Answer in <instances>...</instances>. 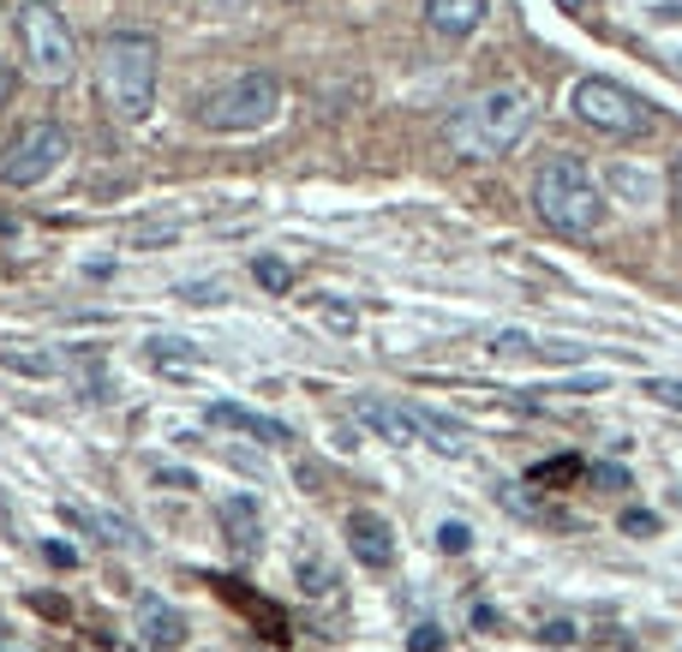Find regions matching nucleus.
Returning a JSON list of instances; mask_svg holds the SVG:
<instances>
[{
	"mask_svg": "<svg viewBox=\"0 0 682 652\" xmlns=\"http://www.w3.org/2000/svg\"><path fill=\"white\" fill-rule=\"evenodd\" d=\"M527 126H533V91H521V84H497V91H479L450 121V144L462 156L485 162V156L515 151V144L527 138Z\"/></svg>",
	"mask_w": 682,
	"mask_h": 652,
	"instance_id": "7ed1b4c3",
	"label": "nucleus"
},
{
	"mask_svg": "<svg viewBox=\"0 0 682 652\" xmlns=\"http://www.w3.org/2000/svg\"><path fill=\"white\" fill-rule=\"evenodd\" d=\"M437 545H443V551H450V557H462L467 545H473V532H467L462 521H443V527H437Z\"/></svg>",
	"mask_w": 682,
	"mask_h": 652,
	"instance_id": "412c9836",
	"label": "nucleus"
},
{
	"mask_svg": "<svg viewBox=\"0 0 682 652\" xmlns=\"http://www.w3.org/2000/svg\"><path fill=\"white\" fill-rule=\"evenodd\" d=\"M353 413H360V425H365V432H378L383 443H420L413 407H402V402H383V395H360V402H353Z\"/></svg>",
	"mask_w": 682,
	"mask_h": 652,
	"instance_id": "1a4fd4ad",
	"label": "nucleus"
},
{
	"mask_svg": "<svg viewBox=\"0 0 682 652\" xmlns=\"http://www.w3.org/2000/svg\"><path fill=\"white\" fill-rule=\"evenodd\" d=\"M407 407H413L420 437H432V449H443V455H462L467 449V425L462 420H450V413H437V407H420V402H407Z\"/></svg>",
	"mask_w": 682,
	"mask_h": 652,
	"instance_id": "4468645a",
	"label": "nucleus"
},
{
	"mask_svg": "<svg viewBox=\"0 0 682 652\" xmlns=\"http://www.w3.org/2000/svg\"><path fill=\"white\" fill-rule=\"evenodd\" d=\"M138 629L156 652H174L186 641V611H174V604H162V599H138Z\"/></svg>",
	"mask_w": 682,
	"mask_h": 652,
	"instance_id": "9b49d317",
	"label": "nucleus"
},
{
	"mask_svg": "<svg viewBox=\"0 0 682 652\" xmlns=\"http://www.w3.org/2000/svg\"><path fill=\"white\" fill-rule=\"evenodd\" d=\"M251 276H258V288H270V293H288L293 288V270L281 258H251Z\"/></svg>",
	"mask_w": 682,
	"mask_h": 652,
	"instance_id": "a211bd4d",
	"label": "nucleus"
},
{
	"mask_svg": "<svg viewBox=\"0 0 682 652\" xmlns=\"http://www.w3.org/2000/svg\"><path fill=\"white\" fill-rule=\"evenodd\" d=\"M221 532H228V545H240V557H258L264 551L258 503H251V497H228V503H221Z\"/></svg>",
	"mask_w": 682,
	"mask_h": 652,
	"instance_id": "ddd939ff",
	"label": "nucleus"
},
{
	"mask_svg": "<svg viewBox=\"0 0 682 652\" xmlns=\"http://www.w3.org/2000/svg\"><path fill=\"white\" fill-rule=\"evenodd\" d=\"M569 108H575V121L604 132V138H634V132L652 126V108L617 79H581L569 91Z\"/></svg>",
	"mask_w": 682,
	"mask_h": 652,
	"instance_id": "423d86ee",
	"label": "nucleus"
},
{
	"mask_svg": "<svg viewBox=\"0 0 682 652\" xmlns=\"http://www.w3.org/2000/svg\"><path fill=\"white\" fill-rule=\"evenodd\" d=\"M611 180H617V192H622V198H634V210H641V204H647V192H652V180H647L641 168H617Z\"/></svg>",
	"mask_w": 682,
	"mask_h": 652,
	"instance_id": "6ab92c4d",
	"label": "nucleus"
},
{
	"mask_svg": "<svg viewBox=\"0 0 682 652\" xmlns=\"http://www.w3.org/2000/svg\"><path fill=\"white\" fill-rule=\"evenodd\" d=\"M622 532H634V539H652V532H659V515H652V509H629V515H622Z\"/></svg>",
	"mask_w": 682,
	"mask_h": 652,
	"instance_id": "b1692460",
	"label": "nucleus"
},
{
	"mask_svg": "<svg viewBox=\"0 0 682 652\" xmlns=\"http://www.w3.org/2000/svg\"><path fill=\"white\" fill-rule=\"evenodd\" d=\"M407 646L413 652H443V629H437V622H420V629L407 634Z\"/></svg>",
	"mask_w": 682,
	"mask_h": 652,
	"instance_id": "393cba45",
	"label": "nucleus"
},
{
	"mask_svg": "<svg viewBox=\"0 0 682 652\" xmlns=\"http://www.w3.org/2000/svg\"><path fill=\"white\" fill-rule=\"evenodd\" d=\"M533 204H539L545 228L569 234V240L599 234L604 216H611V198H604V186L592 180V168L581 156H551L545 162L539 180H533Z\"/></svg>",
	"mask_w": 682,
	"mask_h": 652,
	"instance_id": "f03ea898",
	"label": "nucleus"
},
{
	"mask_svg": "<svg viewBox=\"0 0 682 652\" xmlns=\"http://www.w3.org/2000/svg\"><path fill=\"white\" fill-rule=\"evenodd\" d=\"M323 323H335V330H353V311H348V306H323Z\"/></svg>",
	"mask_w": 682,
	"mask_h": 652,
	"instance_id": "cd10ccee",
	"label": "nucleus"
},
{
	"mask_svg": "<svg viewBox=\"0 0 682 652\" xmlns=\"http://www.w3.org/2000/svg\"><path fill=\"white\" fill-rule=\"evenodd\" d=\"M587 479H592V485H604V491H629V473L611 467V462H592V467H587Z\"/></svg>",
	"mask_w": 682,
	"mask_h": 652,
	"instance_id": "aec40b11",
	"label": "nucleus"
},
{
	"mask_svg": "<svg viewBox=\"0 0 682 652\" xmlns=\"http://www.w3.org/2000/svg\"><path fill=\"white\" fill-rule=\"evenodd\" d=\"M664 180H671V210L682 216V156L671 162V174H664Z\"/></svg>",
	"mask_w": 682,
	"mask_h": 652,
	"instance_id": "bb28decb",
	"label": "nucleus"
},
{
	"mask_svg": "<svg viewBox=\"0 0 682 652\" xmlns=\"http://www.w3.org/2000/svg\"><path fill=\"white\" fill-rule=\"evenodd\" d=\"M156 72H162V54H156V37L151 31H114L102 37L96 49V91H102V108L114 121H144L156 108Z\"/></svg>",
	"mask_w": 682,
	"mask_h": 652,
	"instance_id": "f257e3e1",
	"label": "nucleus"
},
{
	"mask_svg": "<svg viewBox=\"0 0 682 652\" xmlns=\"http://www.w3.org/2000/svg\"><path fill=\"white\" fill-rule=\"evenodd\" d=\"M180 234H186V216H151L132 228V246H168V240H180Z\"/></svg>",
	"mask_w": 682,
	"mask_h": 652,
	"instance_id": "f3484780",
	"label": "nucleus"
},
{
	"mask_svg": "<svg viewBox=\"0 0 682 652\" xmlns=\"http://www.w3.org/2000/svg\"><path fill=\"white\" fill-rule=\"evenodd\" d=\"M527 348H533V342H527L521 330H503L497 342H492V353H503V360H515V353H527Z\"/></svg>",
	"mask_w": 682,
	"mask_h": 652,
	"instance_id": "a878e982",
	"label": "nucleus"
},
{
	"mask_svg": "<svg viewBox=\"0 0 682 652\" xmlns=\"http://www.w3.org/2000/svg\"><path fill=\"white\" fill-rule=\"evenodd\" d=\"M641 390L652 395V402H664V407H682V383L676 377H647Z\"/></svg>",
	"mask_w": 682,
	"mask_h": 652,
	"instance_id": "5701e85b",
	"label": "nucleus"
},
{
	"mask_svg": "<svg viewBox=\"0 0 682 652\" xmlns=\"http://www.w3.org/2000/svg\"><path fill=\"white\" fill-rule=\"evenodd\" d=\"M72 151V138L54 121H37V126H24L19 138L0 151V186H12V192H31L42 180H54L61 174V162Z\"/></svg>",
	"mask_w": 682,
	"mask_h": 652,
	"instance_id": "0eeeda50",
	"label": "nucleus"
},
{
	"mask_svg": "<svg viewBox=\"0 0 682 652\" xmlns=\"http://www.w3.org/2000/svg\"><path fill=\"white\" fill-rule=\"evenodd\" d=\"M210 425H228V432H240L251 443H288V425L281 420H264V413L234 407V402H210Z\"/></svg>",
	"mask_w": 682,
	"mask_h": 652,
	"instance_id": "f8f14e48",
	"label": "nucleus"
},
{
	"mask_svg": "<svg viewBox=\"0 0 682 652\" xmlns=\"http://www.w3.org/2000/svg\"><path fill=\"white\" fill-rule=\"evenodd\" d=\"M0 365H7V372H19V377H54V372H61V360H54V353H31V348H19V342L0 348Z\"/></svg>",
	"mask_w": 682,
	"mask_h": 652,
	"instance_id": "dca6fc26",
	"label": "nucleus"
},
{
	"mask_svg": "<svg viewBox=\"0 0 682 652\" xmlns=\"http://www.w3.org/2000/svg\"><path fill=\"white\" fill-rule=\"evenodd\" d=\"M12 91H19V79H12V66H0V108L12 102Z\"/></svg>",
	"mask_w": 682,
	"mask_h": 652,
	"instance_id": "c85d7f7f",
	"label": "nucleus"
},
{
	"mask_svg": "<svg viewBox=\"0 0 682 652\" xmlns=\"http://www.w3.org/2000/svg\"><path fill=\"white\" fill-rule=\"evenodd\" d=\"M293 581H300V592H311V599L335 592V569H330V557H323L318 545H300V551H293Z\"/></svg>",
	"mask_w": 682,
	"mask_h": 652,
	"instance_id": "2eb2a0df",
	"label": "nucleus"
},
{
	"mask_svg": "<svg viewBox=\"0 0 682 652\" xmlns=\"http://www.w3.org/2000/svg\"><path fill=\"white\" fill-rule=\"evenodd\" d=\"M557 7H569V12H581V7H592V0H557Z\"/></svg>",
	"mask_w": 682,
	"mask_h": 652,
	"instance_id": "c756f323",
	"label": "nucleus"
},
{
	"mask_svg": "<svg viewBox=\"0 0 682 652\" xmlns=\"http://www.w3.org/2000/svg\"><path fill=\"white\" fill-rule=\"evenodd\" d=\"M348 545H353V557H360L365 569H390V562H395V532L372 509H353L348 515Z\"/></svg>",
	"mask_w": 682,
	"mask_h": 652,
	"instance_id": "6e6552de",
	"label": "nucleus"
},
{
	"mask_svg": "<svg viewBox=\"0 0 682 652\" xmlns=\"http://www.w3.org/2000/svg\"><path fill=\"white\" fill-rule=\"evenodd\" d=\"M485 12H492V0H425V24H432L437 37H450V42L479 31Z\"/></svg>",
	"mask_w": 682,
	"mask_h": 652,
	"instance_id": "9d476101",
	"label": "nucleus"
},
{
	"mask_svg": "<svg viewBox=\"0 0 682 652\" xmlns=\"http://www.w3.org/2000/svg\"><path fill=\"white\" fill-rule=\"evenodd\" d=\"M276 114H281V79L276 72H246V79H234V84L204 96L198 121L210 132H258V126H270Z\"/></svg>",
	"mask_w": 682,
	"mask_h": 652,
	"instance_id": "20e7f679",
	"label": "nucleus"
},
{
	"mask_svg": "<svg viewBox=\"0 0 682 652\" xmlns=\"http://www.w3.org/2000/svg\"><path fill=\"white\" fill-rule=\"evenodd\" d=\"M0 652H7V646H0Z\"/></svg>",
	"mask_w": 682,
	"mask_h": 652,
	"instance_id": "2f4dec72",
	"label": "nucleus"
},
{
	"mask_svg": "<svg viewBox=\"0 0 682 652\" xmlns=\"http://www.w3.org/2000/svg\"><path fill=\"white\" fill-rule=\"evenodd\" d=\"M19 42H24V61H31L42 84H66L79 72V42H72L61 7H49V0L19 7Z\"/></svg>",
	"mask_w": 682,
	"mask_h": 652,
	"instance_id": "39448f33",
	"label": "nucleus"
},
{
	"mask_svg": "<svg viewBox=\"0 0 682 652\" xmlns=\"http://www.w3.org/2000/svg\"><path fill=\"white\" fill-rule=\"evenodd\" d=\"M0 641H7V622H0Z\"/></svg>",
	"mask_w": 682,
	"mask_h": 652,
	"instance_id": "7c9ffc66",
	"label": "nucleus"
},
{
	"mask_svg": "<svg viewBox=\"0 0 682 652\" xmlns=\"http://www.w3.org/2000/svg\"><path fill=\"white\" fill-rule=\"evenodd\" d=\"M575 634H581V629H575L569 617H551V622L539 629V641H545V646H575Z\"/></svg>",
	"mask_w": 682,
	"mask_h": 652,
	"instance_id": "4be33fe9",
	"label": "nucleus"
}]
</instances>
